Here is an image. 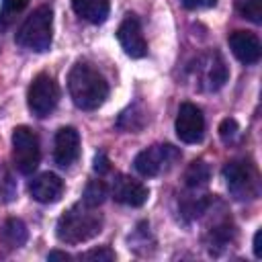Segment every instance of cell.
<instances>
[{
	"instance_id": "cell-24",
	"label": "cell",
	"mask_w": 262,
	"mask_h": 262,
	"mask_svg": "<svg viewBox=\"0 0 262 262\" xmlns=\"http://www.w3.org/2000/svg\"><path fill=\"white\" fill-rule=\"evenodd\" d=\"M217 0H184V6L188 10H203V8H213Z\"/></svg>"
},
{
	"instance_id": "cell-1",
	"label": "cell",
	"mask_w": 262,
	"mask_h": 262,
	"mask_svg": "<svg viewBox=\"0 0 262 262\" xmlns=\"http://www.w3.org/2000/svg\"><path fill=\"white\" fill-rule=\"evenodd\" d=\"M68 90L74 104L82 111L98 108L108 96V84L104 76L90 63L78 61L68 76Z\"/></svg>"
},
{
	"instance_id": "cell-22",
	"label": "cell",
	"mask_w": 262,
	"mask_h": 262,
	"mask_svg": "<svg viewBox=\"0 0 262 262\" xmlns=\"http://www.w3.org/2000/svg\"><path fill=\"white\" fill-rule=\"evenodd\" d=\"M27 4H29V0H2V14H6V16L16 14V12H20Z\"/></svg>"
},
{
	"instance_id": "cell-16",
	"label": "cell",
	"mask_w": 262,
	"mask_h": 262,
	"mask_svg": "<svg viewBox=\"0 0 262 262\" xmlns=\"http://www.w3.org/2000/svg\"><path fill=\"white\" fill-rule=\"evenodd\" d=\"M29 239V231H27V225L20 221V219H6L0 227V242L2 246L10 248V250H16L20 246H25Z\"/></svg>"
},
{
	"instance_id": "cell-18",
	"label": "cell",
	"mask_w": 262,
	"mask_h": 262,
	"mask_svg": "<svg viewBox=\"0 0 262 262\" xmlns=\"http://www.w3.org/2000/svg\"><path fill=\"white\" fill-rule=\"evenodd\" d=\"M108 196V190H106V184L102 180H92L86 184L84 188V194H82V203L88 205V207H98L104 203V199Z\"/></svg>"
},
{
	"instance_id": "cell-2",
	"label": "cell",
	"mask_w": 262,
	"mask_h": 262,
	"mask_svg": "<svg viewBox=\"0 0 262 262\" xmlns=\"http://www.w3.org/2000/svg\"><path fill=\"white\" fill-rule=\"evenodd\" d=\"M102 229V215L96 213V207L78 203L70 207L55 225L57 239L63 244H82L98 235Z\"/></svg>"
},
{
	"instance_id": "cell-12",
	"label": "cell",
	"mask_w": 262,
	"mask_h": 262,
	"mask_svg": "<svg viewBox=\"0 0 262 262\" xmlns=\"http://www.w3.org/2000/svg\"><path fill=\"white\" fill-rule=\"evenodd\" d=\"M229 47H231V53L246 66L260 61V55H262L260 39L250 31H233L229 35Z\"/></svg>"
},
{
	"instance_id": "cell-6",
	"label": "cell",
	"mask_w": 262,
	"mask_h": 262,
	"mask_svg": "<svg viewBox=\"0 0 262 262\" xmlns=\"http://www.w3.org/2000/svg\"><path fill=\"white\" fill-rule=\"evenodd\" d=\"M178 160H180L178 147H174L170 143H156V145L139 151L133 160V166L141 176H158V174L172 170Z\"/></svg>"
},
{
	"instance_id": "cell-8",
	"label": "cell",
	"mask_w": 262,
	"mask_h": 262,
	"mask_svg": "<svg viewBox=\"0 0 262 262\" xmlns=\"http://www.w3.org/2000/svg\"><path fill=\"white\" fill-rule=\"evenodd\" d=\"M176 135L184 143H199L205 135V119L196 104L184 102L176 115Z\"/></svg>"
},
{
	"instance_id": "cell-20",
	"label": "cell",
	"mask_w": 262,
	"mask_h": 262,
	"mask_svg": "<svg viewBox=\"0 0 262 262\" xmlns=\"http://www.w3.org/2000/svg\"><path fill=\"white\" fill-rule=\"evenodd\" d=\"M80 260H94V262H111L115 260V252L108 248V246H102V248H94L86 254L80 256Z\"/></svg>"
},
{
	"instance_id": "cell-9",
	"label": "cell",
	"mask_w": 262,
	"mask_h": 262,
	"mask_svg": "<svg viewBox=\"0 0 262 262\" xmlns=\"http://www.w3.org/2000/svg\"><path fill=\"white\" fill-rule=\"evenodd\" d=\"M117 39H119L121 47L125 49V53L129 57H143L147 53V41L143 37V31H141L139 20L133 14L125 16V20L119 25Z\"/></svg>"
},
{
	"instance_id": "cell-11",
	"label": "cell",
	"mask_w": 262,
	"mask_h": 262,
	"mask_svg": "<svg viewBox=\"0 0 262 262\" xmlns=\"http://www.w3.org/2000/svg\"><path fill=\"white\" fill-rule=\"evenodd\" d=\"M78 156H80V133L74 127H61L55 133V147H53L55 164L68 168L78 160Z\"/></svg>"
},
{
	"instance_id": "cell-21",
	"label": "cell",
	"mask_w": 262,
	"mask_h": 262,
	"mask_svg": "<svg viewBox=\"0 0 262 262\" xmlns=\"http://www.w3.org/2000/svg\"><path fill=\"white\" fill-rule=\"evenodd\" d=\"M237 131H239V127H237L235 119H223L219 125V135L223 141H229L233 135H237Z\"/></svg>"
},
{
	"instance_id": "cell-26",
	"label": "cell",
	"mask_w": 262,
	"mask_h": 262,
	"mask_svg": "<svg viewBox=\"0 0 262 262\" xmlns=\"http://www.w3.org/2000/svg\"><path fill=\"white\" fill-rule=\"evenodd\" d=\"M70 258H72L70 254H66V252H57V250L49 252V256H47V260H70Z\"/></svg>"
},
{
	"instance_id": "cell-15",
	"label": "cell",
	"mask_w": 262,
	"mask_h": 262,
	"mask_svg": "<svg viewBox=\"0 0 262 262\" xmlns=\"http://www.w3.org/2000/svg\"><path fill=\"white\" fill-rule=\"evenodd\" d=\"M72 6L78 16H82L84 20H88L92 25L104 23L108 16V10H111L108 0H72Z\"/></svg>"
},
{
	"instance_id": "cell-4",
	"label": "cell",
	"mask_w": 262,
	"mask_h": 262,
	"mask_svg": "<svg viewBox=\"0 0 262 262\" xmlns=\"http://www.w3.org/2000/svg\"><path fill=\"white\" fill-rule=\"evenodd\" d=\"M223 178L229 194L235 201H254L260 196V174L254 164L246 160H233L225 164Z\"/></svg>"
},
{
	"instance_id": "cell-13",
	"label": "cell",
	"mask_w": 262,
	"mask_h": 262,
	"mask_svg": "<svg viewBox=\"0 0 262 262\" xmlns=\"http://www.w3.org/2000/svg\"><path fill=\"white\" fill-rule=\"evenodd\" d=\"M29 192L39 203H57L63 194V180L53 172H43L29 182Z\"/></svg>"
},
{
	"instance_id": "cell-7",
	"label": "cell",
	"mask_w": 262,
	"mask_h": 262,
	"mask_svg": "<svg viewBox=\"0 0 262 262\" xmlns=\"http://www.w3.org/2000/svg\"><path fill=\"white\" fill-rule=\"evenodd\" d=\"M59 102V86L49 74H39L33 78L29 90H27V104L29 111L43 119L49 117Z\"/></svg>"
},
{
	"instance_id": "cell-19",
	"label": "cell",
	"mask_w": 262,
	"mask_h": 262,
	"mask_svg": "<svg viewBox=\"0 0 262 262\" xmlns=\"http://www.w3.org/2000/svg\"><path fill=\"white\" fill-rule=\"evenodd\" d=\"M235 10L256 25L262 23V0H235Z\"/></svg>"
},
{
	"instance_id": "cell-17",
	"label": "cell",
	"mask_w": 262,
	"mask_h": 262,
	"mask_svg": "<svg viewBox=\"0 0 262 262\" xmlns=\"http://www.w3.org/2000/svg\"><path fill=\"white\" fill-rule=\"evenodd\" d=\"M209 176H211L209 166H207L203 160H196V162H192V164L186 168V172H184V182H186L188 188H203V186H207Z\"/></svg>"
},
{
	"instance_id": "cell-5",
	"label": "cell",
	"mask_w": 262,
	"mask_h": 262,
	"mask_svg": "<svg viewBox=\"0 0 262 262\" xmlns=\"http://www.w3.org/2000/svg\"><path fill=\"white\" fill-rule=\"evenodd\" d=\"M41 160L39 137L33 129L20 125L12 131V162L20 174H33Z\"/></svg>"
},
{
	"instance_id": "cell-25",
	"label": "cell",
	"mask_w": 262,
	"mask_h": 262,
	"mask_svg": "<svg viewBox=\"0 0 262 262\" xmlns=\"http://www.w3.org/2000/svg\"><path fill=\"white\" fill-rule=\"evenodd\" d=\"M260 235H262V231L258 229V231L254 233V256H256V258H262V246H260Z\"/></svg>"
},
{
	"instance_id": "cell-3",
	"label": "cell",
	"mask_w": 262,
	"mask_h": 262,
	"mask_svg": "<svg viewBox=\"0 0 262 262\" xmlns=\"http://www.w3.org/2000/svg\"><path fill=\"white\" fill-rule=\"evenodd\" d=\"M16 43L25 49L43 53L51 47L53 41V12L49 6H39L33 10L27 20L16 31Z\"/></svg>"
},
{
	"instance_id": "cell-10",
	"label": "cell",
	"mask_w": 262,
	"mask_h": 262,
	"mask_svg": "<svg viewBox=\"0 0 262 262\" xmlns=\"http://www.w3.org/2000/svg\"><path fill=\"white\" fill-rule=\"evenodd\" d=\"M111 192L117 203L127 205V207H141L149 196V190L143 182H139L131 176H125V174H119L115 178Z\"/></svg>"
},
{
	"instance_id": "cell-14",
	"label": "cell",
	"mask_w": 262,
	"mask_h": 262,
	"mask_svg": "<svg viewBox=\"0 0 262 262\" xmlns=\"http://www.w3.org/2000/svg\"><path fill=\"white\" fill-rule=\"evenodd\" d=\"M196 70L201 72V86L205 90H219L227 82V68L219 53H209L201 57Z\"/></svg>"
},
{
	"instance_id": "cell-23",
	"label": "cell",
	"mask_w": 262,
	"mask_h": 262,
	"mask_svg": "<svg viewBox=\"0 0 262 262\" xmlns=\"http://www.w3.org/2000/svg\"><path fill=\"white\" fill-rule=\"evenodd\" d=\"M108 168H111V162H108L106 154H104V151L96 154V158H94V172L104 174V172H108Z\"/></svg>"
}]
</instances>
